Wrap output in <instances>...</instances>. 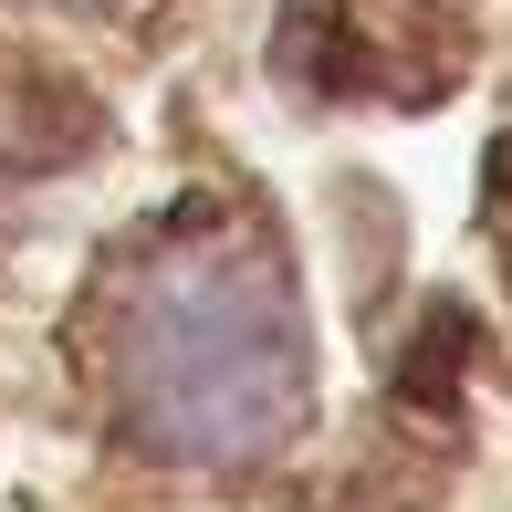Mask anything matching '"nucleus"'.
<instances>
[{"label":"nucleus","instance_id":"2","mask_svg":"<svg viewBox=\"0 0 512 512\" xmlns=\"http://www.w3.org/2000/svg\"><path fill=\"white\" fill-rule=\"evenodd\" d=\"M42 11H95V0H42Z\"/></svg>","mask_w":512,"mask_h":512},{"label":"nucleus","instance_id":"1","mask_svg":"<svg viewBox=\"0 0 512 512\" xmlns=\"http://www.w3.org/2000/svg\"><path fill=\"white\" fill-rule=\"evenodd\" d=\"M105 377H115V418H126L136 450L199 460V471L272 460L314 398L283 262L262 241H230V230L168 241L115 304Z\"/></svg>","mask_w":512,"mask_h":512}]
</instances>
